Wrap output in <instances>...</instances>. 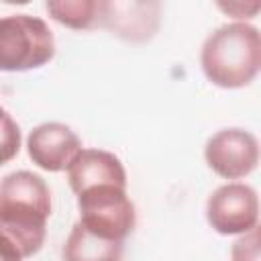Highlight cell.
I'll return each instance as SVG.
<instances>
[{
    "label": "cell",
    "mask_w": 261,
    "mask_h": 261,
    "mask_svg": "<svg viewBox=\"0 0 261 261\" xmlns=\"http://www.w3.org/2000/svg\"><path fill=\"white\" fill-rule=\"evenodd\" d=\"M51 216V192L33 171H12L0 184L2 261H22L41 251Z\"/></svg>",
    "instance_id": "obj_1"
},
{
    "label": "cell",
    "mask_w": 261,
    "mask_h": 261,
    "mask_svg": "<svg viewBox=\"0 0 261 261\" xmlns=\"http://www.w3.org/2000/svg\"><path fill=\"white\" fill-rule=\"evenodd\" d=\"M200 63L206 77L226 90L243 88L261 73V33L247 22L218 27L202 45Z\"/></svg>",
    "instance_id": "obj_2"
},
{
    "label": "cell",
    "mask_w": 261,
    "mask_h": 261,
    "mask_svg": "<svg viewBox=\"0 0 261 261\" xmlns=\"http://www.w3.org/2000/svg\"><path fill=\"white\" fill-rule=\"evenodd\" d=\"M75 196L80 222L90 232L110 241H124L133 232L137 212L124 184L102 181L80 190Z\"/></svg>",
    "instance_id": "obj_3"
},
{
    "label": "cell",
    "mask_w": 261,
    "mask_h": 261,
    "mask_svg": "<svg viewBox=\"0 0 261 261\" xmlns=\"http://www.w3.org/2000/svg\"><path fill=\"white\" fill-rule=\"evenodd\" d=\"M55 41L49 24L31 14H10L0 20V69L29 71L49 63Z\"/></svg>",
    "instance_id": "obj_4"
},
{
    "label": "cell",
    "mask_w": 261,
    "mask_h": 261,
    "mask_svg": "<svg viewBox=\"0 0 261 261\" xmlns=\"http://www.w3.org/2000/svg\"><path fill=\"white\" fill-rule=\"evenodd\" d=\"M261 212L257 192L247 184H224L206 202L208 224L218 234H243L257 226Z\"/></svg>",
    "instance_id": "obj_5"
},
{
    "label": "cell",
    "mask_w": 261,
    "mask_h": 261,
    "mask_svg": "<svg viewBox=\"0 0 261 261\" xmlns=\"http://www.w3.org/2000/svg\"><path fill=\"white\" fill-rule=\"evenodd\" d=\"M204 157L216 175L224 179H241L259 165L261 147L249 130L222 128L208 139Z\"/></svg>",
    "instance_id": "obj_6"
},
{
    "label": "cell",
    "mask_w": 261,
    "mask_h": 261,
    "mask_svg": "<svg viewBox=\"0 0 261 261\" xmlns=\"http://www.w3.org/2000/svg\"><path fill=\"white\" fill-rule=\"evenodd\" d=\"M82 151L80 137L61 122H43L27 137V153L35 165L45 171H67L71 161Z\"/></svg>",
    "instance_id": "obj_7"
},
{
    "label": "cell",
    "mask_w": 261,
    "mask_h": 261,
    "mask_svg": "<svg viewBox=\"0 0 261 261\" xmlns=\"http://www.w3.org/2000/svg\"><path fill=\"white\" fill-rule=\"evenodd\" d=\"M159 24L157 2H104L102 27L126 41H147Z\"/></svg>",
    "instance_id": "obj_8"
},
{
    "label": "cell",
    "mask_w": 261,
    "mask_h": 261,
    "mask_svg": "<svg viewBox=\"0 0 261 261\" xmlns=\"http://www.w3.org/2000/svg\"><path fill=\"white\" fill-rule=\"evenodd\" d=\"M67 181L73 194L102 181H116L126 186V171L116 155L102 149H82L67 167Z\"/></svg>",
    "instance_id": "obj_9"
},
{
    "label": "cell",
    "mask_w": 261,
    "mask_h": 261,
    "mask_svg": "<svg viewBox=\"0 0 261 261\" xmlns=\"http://www.w3.org/2000/svg\"><path fill=\"white\" fill-rule=\"evenodd\" d=\"M122 241L102 239L77 220L63 245L61 255L63 261H122Z\"/></svg>",
    "instance_id": "obj_10"
},
{
    "label": "cell",
    "mask_w": 261,
    "mask_h": 261,
    "mask_svg": "<svg viewBox=\"0 0 261 261\" xmlns=\"http://www.w3.org/2000/svg\"><path fill=\"white\" fill-rule=\"evenodd\" d=\"M51 18L69 29H92L102 27L104 2L96 0H59L45 4Z\"/></svg>",
    "instance_id": "obj_11"
},
{
    "label": "cell",
    "mask_w": 261,
    "mask_h": 261,
    "mask_svg": "<svg viewBox=\"0 0 261 261\" xmlns=\"http://www.w3.org/2000/svg\"><path fill=\"white\" fill-rule=\"evenodd\" d=\"M230 261H261V224L243 232L232 243Z\"/></svg>",
    "instance_id": "obj_12"
},
{
    "label": "cell",
    "mask_w": 261,
    "mask_h": 261,
    "mask_svg": "<svg viewBox=\"0 0 261 261\" xmlns=\"http://www.w3.org/2000/svg\"><path fill=\"white\" fill-rule=\"evenodd\" d=\"M216 6H218L220 10H224L226 14H230L232 18H239V20L253 18V16L261 10V2H243V0H234V2H216Z\"/></svg>",
    "instance_id": "obj_13"
},
{
    "label": "cell",
    "mask_w": 261,
    "mask_h": 261,
    "mask_svg": "<svg viewBox=\"0 0 261 261\" xmlns=\"http://www.w3.org/2000/svg\"><path fill=\"white\" fill-rule=\"evenodd\" d=\"M20 147V133L18 126L12 124L8 112H4V161H8Z\"/></svg>",
    "instance_id": "obj_14"
}]
</instances>
